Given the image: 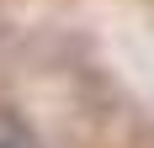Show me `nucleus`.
<instances>
[{"instance_id": "f257e3e1", "label": "nucleus", "mask_w": 154, "mask_h": 148, "mask_svg": "<svg viewBox=\"0 0 154 148\" xmlns=\"http://www.w3.org/2000/svg\"><path fill=\"white\" fill-rule=\"evenodd\" d=\"M0 148H37V143H32V132L16 117H0Z\"/></svg>"}]
</instances>
